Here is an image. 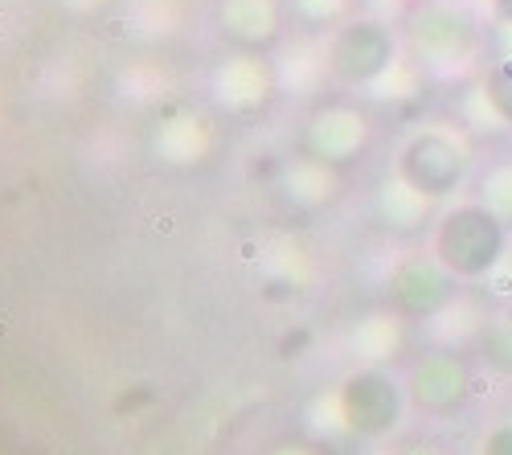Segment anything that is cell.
<instances>
[{
	"mask_svg": "<svg viewBox=\"0 0 512 455\" xmlns=\"http://www.w3.org/2000/svg\"><path fill=\"white\" fill-rule=\"evenodd\" d=\"M406 50L439 78L472 74L492 46V25L480 0H414L402 21Z\"/></svg>",
	"mask_w": 512,
	"mask_h": 455,
	"instance_id": "obj_1",
	"label": "cell"
},
{
	"mask_svg": "<svg viewBox=\"0 0 512 455\" xmlns=\"http://www.w3.org/2000/svg\"><path fill=\"white\" fill-rule=\"evenodd\" d=\"M512 251V226L496 218L484 201L463 197L447 205L443 218L431 234V255L459 279V283H480L492 279Z\"/></svg>",
	"mask_w": 512,
	"mask_h": 455,
	"instance_id": "obj_2",
	"label": "cell"
},
{
	"mask_svg": "<svg viewBox=\"0 0 512 455\" xmlns=\"http://www.w3.org/2000/svg\"><path fill=\"white\" fill-rule=\"evenodd\" d=\"M476 173V148L451 128H422L398 152V181L422 201H451Z\"/></svg>",
	"mask_w": 512,
	"mask_h": 455,
	"instance_id": "obj_3",
	"label": "cell"
},
{
	"mask_svg": "<svg viewBox=\"0 0 512 455\" xmlns=\"http://www.w3.org/2000/svg\"><path fill=\"white\" fill-rule=\"evenodd\" d=\"M394 29L377 21H357L332 41V66L345 82H373L394 66Z\"/></svg>",
	"mask_w": 512,
	"mask_h": 455,
	"instance_id": "obj_4",
	"label": "cell"
},
{
	"mask_svg": "<svg viewBox=\"0 0 512 455\" xmlns=\"http://www.w3.org/2000/svg\"><path fill=\"white\" fill-rule=\"evenodd\" d=\"M394 287H398V300H402L414 316H431V312H439V308H447V304L455 300L459 279H455L435 255H418V259L402 263Z\"/></svg>",
	"mask_w": 512,
	"mask_h": 455,
	"instance_id": "obj_5",
	"label": "cell"
},
{
	"mask_svg": "<svg viewBox=\"0 0 512 455\" xmlns=\"http://www.w3.org/2000/svg\"><path fill=\"white\" fill-rule=\"evenodd\" d=\"M418 398L426 410H455L467 394H472V369L455 353H435L418 365Z\"/></svg>",
	"mask_w": 512,
	"mask_h": 455,
	"instance_id": "obj_6",
	"label": "cell"
},
{
	"mask_svg": "<svg viewBox=\"0 0 512 455\" xmlns=\"http://www.w3.org/2000/svg\"><path fill=\"white\" fill-rule=\"evenodd\" d=\"M476 353L484 361L488 374L496 378H508L512 382V304L492 312L480 328V341H476Z\"/></svg>",
	"mask_w": 512,
	"mask_h": 455,
	"instance_id": "obj_7",
	"label": "cell"
},
{
	"mask_svg": "<svg viewBox=\"0 0 512 455\" xmlns=\"http://www.w3.org/2000/svg\"><path fill=\"white\" fill-rule=\"evenodd\" d=\"M480 99H484L492 123L512 132V54L488 58V66L480 70Z\"/></svg>",
	"mask_w": 512,
	"mask_h": 455,
	"instance_id": "obj_8",
	"label": "cell"
},
{
	"mask_svg": "<svg viewBox=\"0 0 512 455\" xmlns=\"http://www.w3.org/2000/svg\"><path fill=\"white\" fill-rule=\"evenodd\" d=\"M476 201H484L496 218H504L512 226V160H496V164H488V173H480Z\"/></svg>",
	"mask_w": 512,
	"mask_h": 455,
	"instance_id": "obj_9",
	"label": "cell"
},
{
	"mask_svg": "<svg viewBox=\"0 0 512 455\" xmlns=\"http://www.w3.org/2000/svg\"><path fill=\"white\" fill-rule=\"evenodd\" d=\"M480 455H512V419L488 427V435L480 443Z\"/></svg>",
	"mask_w": 512,
	"mask_h": 455,
	"instance_id": "obj_10",
	"label": "cell"
},
{
	"mask_svg": "<svg viewBox=\"0 0 512 455\" xmlns=\"http://www.w3.org/2000/svg\"><path fill=\"white\" fill-rule=\"evenodd\" d=\"M492 29H512V0H480Z\"/></svg>",
	"mask_w": 512,
	"mask_h": 455,
	"instance_id": "obj_11",
	"label": "cell"
}]
</instances>
